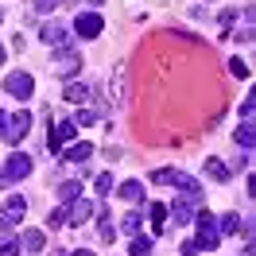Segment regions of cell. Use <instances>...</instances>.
<instances>
[{
	"mask_svg": "<svg viewBox=\"0 0 256 256\" xmlns=\"http://www.w3.org/2000/svg\"><path fill=\"white\" fill-rule=\"evenodd\" d=\"M194 222H198V237H194V244H198L202 252H214V248L222 244V233H218L214 214H210V210H198V214H194Z\"/></svg>",
	"mask_w": 256,
	"mask_h": 256,
	"instance_id": "cell-1",
	"label": "cell"
},
{
	"mask_svg": "<svg viewBox=\"0 0 256 256\" xmlns=\"http://www.w3.org/2000/svg\"><path fill=\"white\" fill-rule=\"evenodd\" d=\"M50 70L58 74V78H74L82 70V54L74 47H66V50H54V58H50Z\"/></svg>",
	"mask_w": 256,
	"mask_h": 256,
	"instance_id": "cell-2",
	"label": "cell"
},
{
	"mask_svg": "<svg viewBox=\"0 0 256 256\" xmlns=\"http://www.w3.org/2000/svg\"><path fill=\"white\" fill-rule=\"evenodd\" d=\"M4 124H8V128H4V140L16 148L20 140H24L28 132H32V112H28V109H20V112H12V116H8Z\"/></svg>",
	"mask_w": 256,
	"mask_h": 256,
	"instance_id": "cell-3",
	"label": "cell"
},
{
	"mask_svg": "<svg viewBox=\"0 0 256 256\" xmlns=\"http://www.w3.org/2000/svg\"><path fill=\"white\" fill-rule=\"evenodd\" d=\"M171 186H178V198H182V202L202 206V186H198V178L182 175V171H175V175H171Z\"/></svg>",
	"mask_w": 256,
	"mask_h": 256,
	"instance_id": "cell-4",
	"label": "cell"
},
{
	"mask_svg": "<svg viewBox=\"0 0 256 256\" xmlns=\"http://www.w3.org/2000/svg\"><path fill=\"white\" fill-rule=\"evenodd\" d=\"M32 90H35V78L32 74H24V70H12L8 78H4V94H12V97H32Z\"/></svg>",
	"mask_w": 256,
	"mask_h": 256,
	"instance_id": "cell-5",
	"label": "cell"
},
{
	"mask_svg": "<svg viewBox=\"0 0 256 256\" xmlns=\"http://www.w3.org/2000/svg\"><path fill=\"white\" fill-rule=\"evenodd\" d=\"M24 214H28V202H24L20 194H12V198L4 202V210H0V229H4V233H12V225H16Z\"/></svg>",
	"mask_w": 256,
	"mask_h": 256,
	"instance_id": "cell-6",
	"label": "cell"
},
{
	"mask_svg": "<svg viewBox=\"0 0 256 256\" xmlns=\"http://www.w3.org/2000/svg\"><path fill=\"white\" fill-rule=\"evenodd\" d=\"M74 32H78L82 39H97V35L105 32V20L97 16V12H78V20H74Z\"/></svg>",
	"mask_w": 256,
	"mask_h": 256,
	"instance_id": "cell-7",
	"label": "cell"
},
{
	"mask_svg": "<svg viewBox=\"0 0 256 256\" xmlns=\"http://www.w3.org/2000/svg\"><path fill=\"white\" fill-rule=\"evenodd\" d=\"M74 136H78V128H74V120H62V124H54V132L47 136V148H50V152H62V148L70 144Z\"/></svg>",
	"mask_w": 256,
	"mask_h": 256,
	"instance_id": "cell-8",
	"label": "cell"
},
{
	"mask_svg": "<svg viewBox=\"0 0 256 256\" xmlns=\"http://www.w3.org/2000/svg\"><path fill=\"white\" fill-rule=\"evenodd\" d=\"M43 43H47V47H54V50H66L70 47V32H66L62 24H43Z\"/></svg>",
	"mask_w": 256,
	"mask_h": 256,
	"instance_id": "cell-9",
	"label": "cell"
},
{
	"mask_svg": "<svg viewBox=\"0 0 256 256\" xmlns=\"http://www.w3.org/2000/svg\"><path fill=\"white\" fill-rule=\"evenodd\" d=\"M90 218H94V202L90 198H74L70 210H66V225H82V222H90Z\"/></svg>",
	"mask_w": 256,
	"mask_h": 256,
	"instance_id": "cell-10",
	"label": "cell"
},
{
	"mask_svg": "<svg viewBox=\"0 0 256 256\" xmlns=\"http://www.w3.org/2000/svg\"><path fill=\"white\" fill-rule=\"evenodd\" d=\"M4 175H8V178H28V175H32V156L12 152V160H8V167H4Z\"/></svg>",
	"mask_w": 256,
	"mask_h": 256,
	"instance_id": "cell-11",
	"label": "cell"
},
{
	"mask_svg": "<svg viewBox=\"0 0 256 256\" xmlns=\"http://www.w3.org/2000/svg\"><path fill=\"white\" fill-rule=\"evenodd\" d=\"M43 244H47V233H43V229H24V233H20V248H24V252H43Z\"/></svg>",
	"mask_w": 256,
	"mask_h": 256,
	"instance_id": "cell-12",
	"label": "cell"
},
{
	"mask_svg": "<svg viewBox=\"0 0 256 256\" xmlns=\"http://www.w3.org/2000/svg\"><path fill=\"white\" fill-rule=\"evenodd\" d=\"M194 210H198V206H190V202H182V198H175V202L167 206V218H171L175 225H190Z\"/></svg>",
	"mask_w": 256,
	"mask_h": 256,
	"instance_id": "cell-13",
	"label": "cell"
},
{
	"mask_svg": "<svg viewBox=\"0 0 256 256\" xmlns=\"http://www.w3.org/2000/svg\"><path fill=\"white\" fill-rule=\"evenodd\" d=\"M62 97L70 101V105H86V101H90V86H86V82H70Z\"/></svg>",
	"mask_w": 256,
	"mask_h": 256,
	"instance_id": "cell-14",
	"label": "cell"
},
{
	"mask_svg": "<svg viewBox=\"0 0 256 256\" xmlns=\"http://www.w3.org/2000/svg\"><path fill=\"white\" fill-rule=\"evenodd\" d=\"M202 167H206V175L214 178V182H229V175H233V171H229V167H225L222 160H214V156H210V160L202 163Z\"/></svg>",
	"mask_w": 256,
	"mask_h": 256,
	"instance_id": "cell-15",
	"label": "cell"
},
{
	"mask_svg": "<svg viewBox=\"0 0 256 256\" xmlns=\"http://www.w3.org/2000/svg\"><path fill=\"white\" fill-rule=\"evenodd\" d=\"M120 198L124 202H144V182H136V178H128V182H120Z\"/></svg>",
	"mask_w": 256,
	"mask_h": 256,
	"instance_id": "cell-16",
	"label": "cell"
},
{
	"mask_svg": "<svg viewBox=\"0 0 256 256\" xmlns=\"http://www.w3.org/2000/svg\"><path fill=\"white\" fill-rule=\"evenodd\" d=\"M90 156H94V144H90V140H82V144H70V148H66V160H70V163H86Z\"/></svg>",
	"mask_w": 256,
	"mask_h": 256,
	"instance_id": "cell-17",
	"label": "cell"
},
{
	"mask_svg": "<svg viewBox=\"0 0 256 256\" xmlns=\"http://www.w3.org/2000/svg\"><path fill=\"white\" fill-rule=\"evenodd\" d=\"M148 218L156 222V233H167V206H163V202H152V206H148Z\"/></svg>",
	"mask_w": 256,
	"mask_h": 256,
	"instance_id": "cell-18",
	"label": "cell"
},
{
	"mask_svg": "<svg viewBox=\"0 0 256 256\" xmlns=\"http://www.w3.org/2000/svg\"><path fill=\"white\" fill-rule=\"evenodd\" d=\"M120 229H124V233H132V237H136V233L144 229V214H140V210H132V214H124V218H120Z\"/></svg>",
	"mask_w": 256,
	"mask_h": 256,
	"instance_id": "cell-19",
	"label": "cell"
},
{
	"mask_svg": "<svg viewBox=\"0 0 256 256\" xmlns=\"http://www.w3.org/2000/svg\"><path fill=\"white\" fill-rule=\"evenodd\" d=\"M214 222H218V233L225 237V233H237L244 218H237V214H225V218H214Z\"/></svg>",
	"mask_w": 256,
	"mask_h": 256,
	"instance_id": "cell-20",
	"label": "cell"
},
{
	"mask_svg": "<svg viewBox=\"0 0 256 256\" xmlns=\"http://www.w3.org/2000/svg\"><path fill=\"white\" fill-rule=\"evenodd\" d=\"M128 256H152V237L136 233V237H132V248H128Z\"/></svg>",
	"mask_w": 256,
	"mask_h": 256,
	"instance_id": "cell-21",
	"label": "cell"
},
{
	"mask_svg": "<svg viewBox=\"0 0 256 256\" xmlns=\"http://www.w3.org/2000/svg\"><path fill=\"white\" fill-rule=\"evenodd\" d=\"M233 140H237V144L244 148V152H252V144H256V132H252V124H240Z\"/></svg>",
	"mask_w": 256,
	"mask_h": 256,
	"instance_id": "cell-22",
	"label": "cell"
},
{
	"mask_svg": "<svg viewBox=\"0 0 256 256\" xmlns=\"http://www.w3.org/2000/svg\"><path fill=\"white\" fill-rule=\"evenodd\" d=\"M109 94H116V105L124 101V70H120V66H116V74L109 78Z\"/></svg>",
	"mask_w": 256,
	"mask_h": 256,
	"instance_id": "cell-23",
	"label": "cell"
},
{
	"mask_svg": "<svg viewBox=\"0 0 256 256\" xmlns=\"http://www.w3.org/2000/svg\"><path fill=\"white\" fill-rule=\"evenodd\" d=\"M24 248H20V237H12V233H4V240H0V256H20Z\"/></svg>",
	"mask_w": 256,
	"mask_h": 256,
	"instance_id": "cell-24",
	"label": "cell"
},
{
	"mask_svg": "<svg viewBox=\"0 0 256 256\" xmlns=\"http://www.w3.org/2000/svg\"><path fill=\"white\" fill-rule=\"evenodd\" d=\"M58 198H62L66 206H70L74 198H82V182H62V186H58Z\"/></svg>",
	"mask_w": 256,
	"mask_h": 256,
	"instance_id": "cell-25",
	"label": "cell"
},
{
	"mask_svg": "<svg viewBox=\"0 0 256 256\" xmlns=\"http://www.w3.org/2000/svg\"><path fill=\"white\" fill-rule=\"evenodd\" d=\"M94 186H97V194H101V198H109V194H112V175H109V171H101V175L94 178Z\"/></svg>",
	"mask_w": 256,
	"mask_h": 256,
	"instance_id": "cell-26",
	"label": "cell"
},
{
	"mask_svg": "<svg viewBox=\"0 0 256 256\" xmlns=\"http://www.w3.org/2000/svg\"><path fill=\"white\" fill-rule=\"evenodd\" d=\"M112 237H116V225H112L109 214H101V240H112Z\"/></svg>",
	"mask_w": 256,
	"mask_h": 256,
	"instance_id": "cell-27",
	"label": "cell"
},
{
	"mask_svg": "<svg viewBox=\"0 0 256 256\" xmlns=\"http://www.w3.org/2000/svg\"><path fill=\"white\" fill-rule=\"evenodd\" d=\"M252 112H256V101H252V97H244V101H240V116H244V124H252Z\"/></svg>",
	"mask_w": 256,
	"mask_h": 256,
	"instance_id": "cell-28",
	"label": "cell"
},
{
	"mask_svg": "<svg viewBox=\"0 0 256 256\" xmlns=\"http://www.w3.org/2000/svg\"><path fill=\"white\" fill-rule=\"evenodd\" d=\"M171 175H175L171 167H160V171L152 175V182H160V186H171Z\"/></svg>",
	"mask_w": 256,
	"mask_h": 256,
	"instance_id": "cell-29",
	"label": "cell"
},
{
	"mask_svg": "<svg viewBox=\"0 0 256 256\" xmlns=\"http://www.w3.org/2000/svg\"><path fill=\"white\" fill-rule=\"evenodd\" d=\"M229 74H237V78H248V62L233 58V62H229Z\"/></svg>",
	"mask_w": 256,
	"mask_h": 256,
	"instance_id": "cell-30",
	"label": "cell"
},
{
	"mask_svg": "<svg viewBox=\"0 0 256 256\" xmlns=\"http://www.w3.org/2000/svg\"><path fill=\"white\" fill-rule=\"evenodd\" d=\"M86 124H94V112H90V109H78V116H74V128H86Z\"/></svg>",
	"mask_w": 256,
	"mask_h": 256,
	"instance_id": "cell-31",
	"label": "cell"
},
{
	"mask_svg": "<svg viewBox=\"0 0 256 256\" xmlns=\"http://www.w3.org/2000/svg\"><path fill=\"white\" fill-rule=\"evenodd\" d=\"M32 8H35V12H39V16H47L50 8H58V0H35Z\"/></svg>",
	"mask_w": 256,
	"mask_h": 256,
	"instance_id": "cell-32",
	"label": "cell"
},
{
	"mask_svg": "<svg viewBox=\"0 0 256 256\" xmlns=\"http://www.w3.org/2000/svg\"><path fill=\"white\" fill-rule=\"evenodd\" d=\"M47 225H50V229H58V225H66V210H54V214L47 218Z\"/></svg>",
	"mask_w": 256,
	"mask_h": 256,
	"instance_id": "cell-33",
	"label": "cell"
},
{
	"mask_svg": "<svg viewBox=\"0 0 256 256\" xmlns=\"http://www.w3.org/2000/svg\"><path fill=\"white\" fill-rule=\"evenodd\" d=\"M178 252H182V256H202V248H198L194 240H182V248H178Z\"/></svg>",
	"mask_w": 256,
	"mask_h": 256,
	"instance_id": "cell-34",
	"label": "cell"
},
{
	"mask_svg": "<svg viewBox=\"0 0 256 256\" xmlns=\"http://www.w3.org/2000/svg\"><path fill=\"white\" fill-rule=\"evenodd\" d=\"M233 20H237V12H233V8H225V12H222V28H229Z\"/></svg>",
	"mask_w": 256,
	"mask_h": 256,
	"instance_id": "cell-35",
	"label": "cell"
},
{
	"mask_svg": "<svg viewBox=\"0 0 256 256\" xmlns=\"http://www.w3.org/2000/svg\"><path fill=\"white\" fill-rule=\"evenodd\" d=\"M70 256H94V252H86V248H74V252H70Z\"/></svg>",
	"mask_w": 256,
	"mask_h": 256,
	"instance_id": "cell-36",
	"label": "cell"
},
{
	"mask_svg": "<svg viewBox=\"0 0 256 256\" xmlns=\"http://www.w3.org/2000/svg\"><path fill=\"white\" fill-rule=\"evenodd\" d=\"M4 120H8V112H4V109H0V132H4Z\"/></svg>",
	"mask_w": 256,
	"mask_h": 256,
	"instance_id": "cell-37",
	"label": "cell"
},
{
	"mask_svg": "<svg viewBox=\"0 0 256 256\" xmlns=\"http://www.w3.org/2000/svg\"><path fill=\"white\" fill-rule=\"evenodd\" d=\"M4 182H8V175H4V171H0V186H4Z\"/></svg>",
	"mask_w": 256,
	"mask_h": 256,
	"instance_id": "cell-38",
	"label": "cell"
},
{
	"mask_svg": "<svg viewBox=\"0 0 256 256\" xmlns=\"http://www.w3.org/2000/svg\"><path fill=\"white\" fill-rule=\"evenodd\" d=\"M86 4H94V8H97V4H101V0H86Z\"/></svg>",
	"mask_w": 256,
	"mask_h": 256,
	"instance_id": "cell-39",
	"label": "cell"
},
{
	"mask_svg": "<svg viewBox=\"0 0 256 256\" xmlns=\"http://www.w3.org/2000/svg\"><path fill=\"white\" fill-rule=\"evenodd\" d=\"M0 62H4V47H0Z\"/></svg>",
	"mask_w": 256,
	"mask_h": 256,
	"instance_id": "cell-40",
	"label": "cell"
},
{
	"mask_svg": "<svg viewBox=\"0 0 256 256\" xmlns=\"http://www.w3.org/2000/svg\"><path fill=\"white\" fill-rule=\"evenodd\" d=\"M0 20H4V12H0Z\"/></svg>",
	"mask_w": 256,
	"mask_h": 256,
	"instance_id": "cell-41",
	"label": "cell"
}]
</instances>
